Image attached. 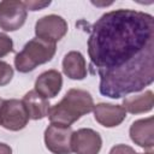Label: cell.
<instances>
[{
  "label": "cell",
  "instance_id": "cell-1",
  "mask_svg": "<svg viewBox=\"0 0 154 154\" xmlns=\"http://www.w3.org/2000/svg\"><path fill=\"white\" fill-rule=\"evenodd\" d=\"M88 54L100 76V93L119 99L154 81V18L135 10H114L91 26Z\"/></svg>",
  "mask_w": 154,
  "mask_h": 154
},
{
  "label": "cell",
  "instance_id": "cell-2",
  "mask_svg": "<svg viewBox=\"0 0 154 154\" xmlns=\"http://www.w3.org/2000/svg\"><path fill=\"white\" fill-rule=\"evenodd\" d=\"M94 101L91 95L83 89H70L63 100L49 108L51 124L70 126L82 116L91 112Z\"/></svg>",
  "mask_w": 154,
  "mask_h": 154
},
{
  "label": "cell",
  "instance_id": "cell-3",
  "mask_svg": "<svg viewBox=\"0 0 154 154\" xmlns=\"http://www.w3.org/2000/svg\"><path fill=\"white\" fill-rule=\"evenodd\" d=\"M55 51V43L46 42L37 37L32 38L19 53L16 54L14 66L19 72L23 73L32 71L36 66L49 61L54 57Z\"/></svg>",
  "mask_w": 154,
  "mask_h": 154
},
{
  "label": "cell",
  "instance_id": "cell-4",
  "mask_svg": "<svg viewBox=\"0 0 154 154\" xmlns=\"http://www.w3.org/2000/svg\"><path fill=\"white\" fill-rule=\"evenodd\" d=\"M28 112L20 100H4L0 106V125L11 131H18L26 126Z\"/></svg>",
  "mask_w": 154,
  "mask_h": 154
},
{
  "label": "cell",
  "instance_id": "cell-5",
  "mask_svg": "<svg viewBox=\"0 0 154 154\" xmlns=\"http://www.w3.org/2000/svg\"><path fill=\"white\" fill-rule=\"evenodd\" d=\"M67 32L66 20L57 14H48L40 18L35 25L36 37L46 42L55 43Z\"/></svg>",
  "mask_w": 154,
  "mask_h": 154
},
{
  "label": "cell",
  "instance_id": "cell-6",
  "mask_svg": "<svg viewBox=\"0 0 154 154\" xmlns=\"http://www.w3.org/2000/svg\"><path fill=\"white\" fill-rule=\"evenodd\" d=\"M72 129L58 124H51L45 131V143L53 154H71Z\"/></svg>",
  "mask_w": 154,
  "mask_h": 154
},
{
  "label": "cell",
  "instance_id": "cell-7",
  "mask_svg": "<svg viewBox=\"0 0 154 154\" xmlns=\"http://www.w3.org/2000/svg\"><path fill=\"white\" fill-rule=\"evenodd\" d=\"M26 19V7L22 1H1L0 2V28L5 31L19 29Z\"/></svg>",
  "mask_w": 154,
  "mask_h": 154
},
{
  "label": "cell",
  "instance_id": "cell-8",
  "mask_svg": "<svg viewBox=\"0 0 154 154\" xmlns=\"http://www.w3.org/2000/svg\"><path fill=\"white\" fill-rule=\"evenodd\" d=\"M101 146V136L93 129H79L72 132L71 149L76 154H97Z\"/></svg>",
  "mask_w": 154,
  "mask_h": 154
},
{
  "label": "cell",
  "instance_id": "cell-9",
  "mask_svg": "<svg viewBox=\"0 0 154 154\" xmlns=\"http://www.w3.org/2000/svg\"><path fill=\"white\" fill-rule=\"evenodd\" d=\"M130 137L137 146L152 150L154 146V118L148 117L134 122L130 126Z\"/></svg>",
  "mask_w": 154,
  "mask_h": 154
},
{
  "label": "cell",
  "instance_id": "cell-10",
  "mask_svg": "<svg viewBox=\"0 0 154 154\" xmlns=\"http://www.w3.org/2000/svg\"><path fill=\"white\" fill-rule=\"evenodd\" d=\"M93 111L95 120L106 128L118 126L126 117V112L120 105L97 103L94 105Z\"/></svg>",
  "mask_w": 154,
  "mask_h": 154
},
{
  "label": "cell",
  "instance_id": "cell-11",
  "mask_svg": "<svg viewBox=\"0 0 154 154\" xmlns=\"http://www.w3.org/2000/svg\"><path fill=\"white\" fill-rule=\"evenodd\" d=\"M61 87H63V77L60 72L57 70H48L42 72L37 77L34 90H36L45 99H52L59 94Z\"/></svg>",
  "mask_w": 154,
  "mask_h": 154
},
{
  "label": "cell",
  "instance_id": "cell-12",
  "mask_svg": "<svg viewBox=\"0 0 154 154\" xmlns=\"http://www.w3.org/2000/svg\"><path fill=\"white\" fill-rule=\"evenodd\" d=\"M22 102H23L30 119L38 120V119H42L48 116L51 105H49L48 100L45 99L42 95H40L36 90L28 91L24 95Z\"/></svg>",
  "mask_w": 154,
  "mask_h": 154
},
{
  "label": "cell",
  "instance_id": "cell-13",
  "mask_svg": "<svg viewBox=\"0 0 154 154\" xmlns=\"http://www.w3.org/2000/svg\"><path fill=\"white\" fill-rule=\"evenodd\" d=\"M63 71L71 79H83L87 76L84 57L76 51L69 52L63 59Z\"/></svg>",
  "mask_w": 154,
  "mask_h": 154
},
{
  "label": "cell",
  "instance_id": "cell-14",
  "mask_svg": "<svg viewBox=\"0 0 154 154\" xmlns=\"http://www.w3.org/2000/svg\"><path fill=\"white\" fill-rule=\"evenodd\" d=\"M154 105V94L152 90H147L141 95L126 97L123 100V108L125 112L138 114L149 112Z\"/></svg>",
  "mask_w": 154,
  "mask_h": 154
},
{
  "label": "cell",
  "instance_id": "cell-15",
  "mask_svg": "<svg viewBox=\"0 0 154 154\" xmlns=\"http://www.w3.org/2000/svg\"><path fill=\"white\" fill-rule=\"evenodd\" d=\"M13 77V69L10 64L0 60V87L6 85Z\"/></svg>",
  "mask_w": 154,
  "mask_h": 154
},
{
  "label": "cell",
  "instance_id": "cell-16",
  "mask_svg": "<svg viewBox=\"0 0 154 154\" xmlns=\"http://www.w3.org/2000/svg\"><path fill=\"white\" fill-rule=\"evenodd\" d=\"M13 51V42L10 36L0 32V58L7 55Z\"/></svg>",
  "mask_w": 154,
  "mask_h": 154
},
{
  "label": "cell",
  "instance_id": "cell-17",
  "mask_svg": "<svg viewBox=\"0 0 154 154\" xmlns=\"http://www.w3.org/2000/svg\"><path fill=\"white\" fill-rule=\"evenodd\" d=\"M108 154H136V152L126 144H117L109 150Z\"/></svg>",
  "mask_w": 154,
  "mask_h": 154
},
{
  "label": "cell",
  "instance_id": "cell-18",
  "mask_svg": "<svg viewBox=\"0 0 154 154\" xmlns=\"http://www.w3.org/2000/svg\"><path fill=\"white\" fill-rule=\"evenodd\" d=\"M51 4V1H46V2H38V1H24V6L26 7V10L30 11H37L40 8H43L46 6H48Z\"/></svg>",
  "mask_w": 154,
  "mask_h": 154
},
{
  "label": "cell",
  "instance_id": "cell-19",
  "mask_svg": "<svg viewBox=\"0 0 154 154\" xmlns=\"http://www.w3.org/2000/svg\"><path fill=\"white\" fill-rule=\"evenodd\" d=\"M0 154H12V149L6 143H0Z\"/></svg>",
  "mask_w": 154,
  "mask_h": 154
},
{
  "label": "cell",
  "instance_id": "cell-20",
  "mask_svg": "<svg viewBox=\"0 0 154 154\" xmlns=\"http://www.w3.org/2000/svg\"><path fill=\"white\" fill-rule=\"evenodd\" d=\"M136 154H153V152L150 150V152H148V153H136Z\"/></svg>",
  "mask_w": 154,
  "mask_h": 154
},
{
  "label": "cell",
  "instance_id": "cell-21",
  "mask_svg": "<svg viewBox=\"0 0 154 154\" xmlns=\"http://www.w3.org/2000/svg\"><path fill=\"white\" fill-rule=\"evenodd\" d=\"M2 101H4V100H1V99H0V106H1V103H2Z\"/></svg>",
  "mask_w": 154,
  "mask_h": 154
}]
</instances>
